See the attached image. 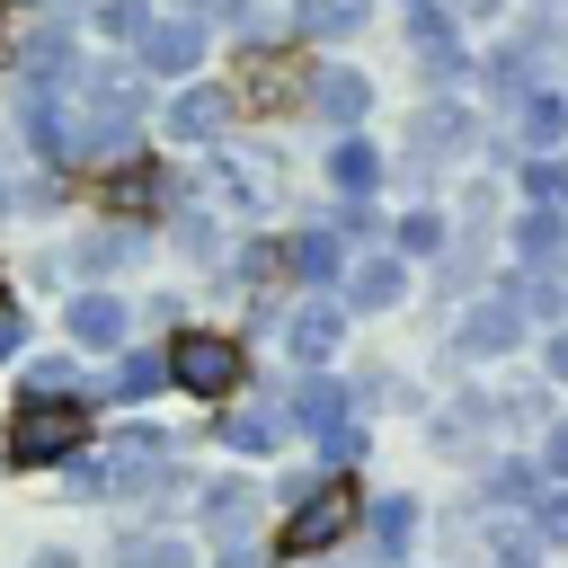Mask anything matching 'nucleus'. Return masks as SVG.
Here are the masks:
<instances>
[{
    "label": "nucleus",
    "instance_id": "nucleus-33",
    "mask_svg": "<svg viewBox=\"0 0 568 568\" xmlns=\"http://www.w3.org/2000/svg\"><path fill=\"white\" fill-rule=\"evenodd\" d=\"M328 222H337V240H346V248H373V240L390 231V213H382L373 195H337V204H328Z\"/></svg>",
    "mask_w": 568,
    "mask_h": 568
},
{
    "label": "nucleus",
    "instance_id": "nucleus-18",
    "mask_svg": "<svg viewBox=\"0 0 568 568\" xmlns=\"http://www.w3.org/2000/svg\"><path fill=\"white\" fill-rule=\"evenodd\" d=\"M231 115H240V98H231L222 80H186V89L169 98V133L195 142V151H213V142L231 133Z\"/></svg>",
    "mask_w": 568,
    "mask_h": 568
},
{
    "label": "nucleus",
    "instance_id": "nucleus-37",
    "mask_svg": "<svg viewBox=\"0 0 568 568\" xmlns=\"http://www.w3.org/2000/svg\"><path fill=\"white\" fill-rule=\"evenodd\" d=\"M532 462H541V479H568V408H550V417H541Z\"/></svg>",
    "mask_w": 568,
    "mask_h": 568
},
{
    "label": "nucleus",
    "instance_id": "nucleus-39",
    "mask_svg": "<svg viewBox=\"0 0 568 568\" xmlns=\"http://www.w3.org/2000/svg\"><path fill=\"white\" fill-rule=\"evenodd\" d=\"M18 346H27V311H18V302H0V364H9Z\"/></svg>",
    "mask_w": 568,
    "mask_h": 568
},
{
    "label": "nucleus",
    "instance_id": "nucleus-5",
    "mask_svg": "<svg viewBox=\"0 0 568 568\" xmlns=\"http://www.w3.org/2000/svg\"><path fill=\"white\" fill-rule=\"evenodd\" d=\"M89 444V408L71 390H27L18 417H9V462L18 470H53V462H80Z\"/></svg>",
    "mask_w": 568,
    "mask_h": 568
},
{
    "label": "nucleus",
    "instance_id": "nucleus-19",
    "mask_svg": "<svg viewBox=\"0 0 568 568\" xmlns=\"http://www.w3.org/2000/svg\"><path fill=\"white\" fill-rule=\"evenodd\" d=\"M195 515H204V541H213V550L248 541V532H257V479H240V470H231V479H204V488H195Z\"/></svg>",
    "mask_w": 568,
    "mask_h": 568
},
{
    "label": "nucleus",
    "instance_id": "nucleus-26",
    "mask_svg": "<svg viewBox=\"0 0 568 568\" xmlns=\"http://www.w3.org/2000/svg\"><path fill=\"white\" fill-rule=\"evenodd\" d=\"M284 435H293V426H284V399H257V408H231V417H222V444L248 453V462L284 453Z\"/></svg>",
    "mask_w": 568,
    "mask_h": 568
},
{
    "label": "nucleus",
    "instance_id": "nucleus-14",
    "mask_svg": "<svg viewBox=\"0 0 568 568\" xmlns=\"http://www.w3.org/2000/svg\"><path fill=\"white\" fill-rule=\"evenodd\" d=\"M302 106H311L328 133H355V124L373 115V80H364L355 62H328V71H311V80H302Z\"/></svg>",
    "mask_w": 568,
    "mask_h": 568
},
{
    "label": "nucleus",
    "instance_id": "nucleus-49",
    "mask_svg": "<svg viewBox=\"0 0 568 568\" xmlns=\"http://www.w3.org/2000/svg\"><path fill=\"white\" fill-rule=\"evenodd\" d=\"M36 9H44V0H36Z\"/></svg>",
    "mask_w": 568,
    "mask_h": 568
},
{
    "label": "nucleus",
    "instance_id": "nucleus-23",
    "mask_svg": "<svg viewBox=\"0 0 568 568\" xmlns=\"http://www.w3.org/2000/svg\"><path fill=\"white\" fill-rule=\"evenodd\" d=\"M382 240H390V248H399L408 266H435V248L453 240V213H444L435 195H417L408 213H390V231H382Z\"/></svg>",
    "mask_w": 568,
    "mask_h": 568
},
{
    "label": "nucleus",
    "instance_id": "nucleus-47",
    "mask_svg": "<svg viewBox=\"0 0 568 568\" xmlns=\"http://www.w3.org/2000/svg\"><path fill=\"white\" fill-rule=\"evenodd\" d=\"M0 302H9V275H0Z\"/></svg>",
    "mask_w": 568,
    "mask_h": 568
},
{
    "label": "nucleus",
    "instance_id": "nucleus-28",
    "mask_svg": "<svg viewBox=\"0 0 568 568\" xmlns=\"http://www.w3.org/2000/svg\"><path fill=\"white\" fill-rule=\"evenodd\" d=\"M293 27L320 36V44H346V36L373 27V0H293Z\"/></svg>",
    "mask_w": 568,
    "mask_h": 568
},
{
    "label": "nucleus",
    "instance_id": "nucleus-45",
    "mask_svg": "<svg viewBox=\"0 0 568 568\" xmlns=\"http://www.w3.org/2000/svg\"><path fill=\"white\" fill-rule=\"evenodd\" d=\"M559 62H568V27H559Z\"/></svg>",
    "mask_w": 568,
    "mask_h": 568
},
{
    "label": "nucleus",
    "instance_id": "nucleus-1",
    "mask_svg": "<svg viewBox=\"0 0 568 568\" xmlns=\"http://www.w3.org/2000/svg\"><path fill=\"white\" fill-rule=\"evenodd\" d=\"M479 115L462 106V89H435L417 115H408V142H399V178L417 186V195H435V178L444 169H462V160H479Z\"/></svg>",
    "mask_w": 568,
    "mask_h": 568
},
{
    "label": "nucleus",
    "instance_id": "nucleus-2",
    "mask_svg": "<svg viewBox=\"0 0 568 568\" xmlns=\"http://www.w3.org/2000/svg\"><path fill=\"white\" fill-rule=\"evenodd\" d=\"M364 515V488L355 470H320L302 497H284V524H275V559H328Z\"/></svg>",
    "mask_w": 568,
    "mask_h": 568
},
{
    "label": "nucleus",
    "instance_id": "nucleus-15",
    "mask_svg": "<svg viewBox=\"0 0 568 568\" xmlns=\"http://www.w3.org/2000/svg\"><path fill=\"white\" fill-rule=\"evenodd\" d=\"M346 257H355V248L337 240V222H328V213L284 231V275H293V284H311V293H328V284L346 275Z\"/></svg>",
    "mask_w": 568,
    "mask_h": 568
},
{
    "label": "nucleus",
    "instance_id": "nucleus-34",
    "mask_svg": "<svg viewBox=\"0 0 568 568\" xmlns=\"http://www.w3.org/2000/svg\"><path fill=\"white\" fill-rule=\"evenodd\" d=\"M373 453V417H337L328 435H320V470H355Z\"/></svg>",
    "mask_w": 568,
    "mask_h": 568
},
{
    "label": "nucleus",
    "instance_id": "nucleus-30",
    "mask_svg": "<svg viewBox=\"0 0 568 568\" xmlns=\"http://www.w3.org/2000/svg\"><path fill=\"white\" fill-rule=\"evenodd\" d=\"M106 568H195V550H186V532H124L106 550Z\"/></svg>",
    "mask_w": 568,
    "mask_h": 568
},
{
    "label": "nucleus",
    "instance_id": "nucleus-46",
    "mask_svg": "<svg viewBox=\"0 0 568 568\" xmlns=\"http://www.w3.org/2000/svg\"><path fill=\"white\" fill-rule=\"evenodd\" d=\"M532 9H559V0H532Z\"/></svg>",
    "mask_w": 568,
    "mask_h": 568
},
{
    "label": "nucleus",
    "instance_id": "nucleus-31",
    "mask_svg": "<svg viewBox=\"0 0 568 568\" xmlns=\"http://www.w3.org/2000/svg\"><path fill=\"white\" fill-rule=\"evenodd\" d=\"M106 390H115V399H151V390H169V355H151V346H115Z\"/></svg>",
    "mask_w": 568,
    "mask_h": 568
},
{
    "label": "nucleus",
    "instance_id": "nucleus-43",
    "mask_svg": "<svg viewBox=\"0 0 568 568\" xmlns=\"http://www.w3.org/2000/svg\"><path fill=\"white\" fill-rule=\"evenodd\" d=\"M0 213H9V160H0Z\"/></svg>",
    "mask_w": 568,
    "mask_h": 568
},
{
    "label": "nucleus",
    "instance_id": "nucleus-12",
    "mask_svg": "<svg viewBox=\"0 0 568 568\" xmlns=\"http://www.w3.org/2000/svg\"><path fill=\"white\" fill-rule=\"evenodd\" d=\"M355 532H364V550H373V568H399V559L417 550V532H426V506H417L408 488H390V497H364V515H355Z\"/></svg>",
    "mask_w": 568,
    "mask_h": 568
},
{
    "label": "nucleus",
    "instance_id": "nucleus-40",
    "mask_svg": "<svg viewBox=\"0 0 568 568\" xmlns=\"http://www.w3.org/2000/svg\"><path fill=\"white\" fill-rule=\"evenodd\" d=\"M453 27H470V18H506V0H435Z\"/></svg>",
    "mask_w": 568,
    "mask_h": 568
},
{
    "label": "nucleus",
    "instance_id": "nucleus-22",
    "mask_svg": "<svg viewBox=\"0 0 568 568\" xmlns=\"http://www.w3.org/2000/svg\"><path fill=\"white\" fill-rule=\"evenodd\" d=\"M328 186H337V195H382V186H390V151H382L364 124L337 133V142H328Z\"/></svg>",
    "mask_w": 568,
    "mask_h": 568
},
{
    "label": "nucleus",
    "instance_id": "nucleus-16",
    "mask_svg": "<svg viewBox=\"0 0 568 568\" xmlns=\"http://www.w3.org/2000/svg\"><path fill=\"white\" fill-rule=\"evenodd\" d=\"M337 417H355V399H346V373H328V364H302V382L284 390V426L320 444Z\"/></svg>",
    "mask_w": 568,
    "mask_h": 568
},
{
    "label": "nucleus",
    "instance_id": "nucleus-13",
    "mask_svg": "<svg viewBox=\"0 0 568 568\" xmlns=\"http://www.w3.org/2000/svg\"><path fill=\"white\" fill-rule=\"evenodd\" d=\"M337 346H346V302H337V293H311V302L284 311V355H293V373H302V364H337Z\"/></svg>",
    "mask_w": 568,
    "mask_h": 568
},
{
    "label": "nucleus",
    "instance_id": "nucleus-10",
    "mask_svg": "<svg viewBox=\"0 0 568 568\" xmlns=\"http://www.w3.org/2000/svg\"><path fill=\"white\" fill-rule=\"evenodd\" d=\"M204 44H213V36H204V18L169 9V18H151V27H142V44H133V53H142V71H151V80H195V71H204Z\"/></svg>",
    "mask_w": 568,
    "mask_h": 568
},
{
    "label": "nucleus",
    "instance_id": "nucleus-21",
    "mask_svg": "<svg viewBox=\"0 0 568 568\" xmlns=\"http://www.w3.org/2000/svg\"><path fill=\"white\" fill-rule=\"evenodd\" d=\"M160 204H169V169L142 160V151H124V160L106 169V213H115V222H151Z\"/></svg>",
    "mask_w": 568,
    "mask_h": 568
},
{
    "label": "nucleus",
    "instance_id": "nucleus-42",
    "mask_svg": "<svg viewBox=\"0 0 568 568\" xmlns=\"http://www.w3.org/2000/svg\"><path fill=\"white\" fill-rule=\"evenodd\" d=\"M27 568H80V559H71V550H36Z\"/></svg>",
    "mask_w": 568,
    "mask_h": 568
},
{
    "label": "nucleus",
    "instance_id": "nucleus-35",
    "mask_svg": "<svg viewBox=\"0 0 568 568\" xmlns=\"http://www.w3.org/2000/svg\"><path fill=\"white\" fill-rule=\"evenodd\" d=\"M151 18H160L151 0H98V9H89V27H98L106 44H142V27H151Z\"/></svg>",
    "mask_w": 568,
    "mask_h": 568
},
{
    "label": "nucleus",
    "instance_id": "nucleus-44",
    "mask_svg": "<svg viewBox=\"0 0 568 568\" xmlns=\"http://www.w3.org/2000/svg\"><path fill=\"white\" fill-rule=\"evenodd\" d=\"M302 568H346V559H302Z\"/></svg>",
    "mask_w": 568,
    "mask_h": 568
},
{
    "label": "nucleus",
    "instance_id": "nucleus-17",
    "mask_svg": "<svg viewBox=\"0 0 568 568\" xmlns=\"http://www.w3.org/2000/svg\"><path fill=\"white\" fill-rule=\"evenodd\" d=\"M479 399H488V426H497V444H532V435H541V417L559 408V390H550L541 373H524V382H488Z\"/></svg>",
    "mask_w": 568,
    "mask_h": 568
},
{
    "label": "nucleus",
    "instance_id": "nucleus-8",
    "mask_svg": "<svg viewBox=\"0 0 568 568\" xmlns=\"http://www.w3.org/2000/svg\"><path fill=\"white\" fill-rule=\"evenodd\" d=\"M426 417V453H444V462H479V453H497V426H488V399L479 390H453V399H435V408H417Z\"/></svg>",
    "mask_w": 568,
    "mask_h": 568
},
{
    "label": "nucleus",
    "instance_id": "nucleus-4",
    "mask_svg": "<svg viewBox=\"0 0 568 568\" xmlns=\"http://www.w3.org/2000/svg\"><path fill=\"white\" fill-rule=\"evenodd\" d=\"M524 346H532V320H524V302L506 293V275H488L479 293L453 302V355H462V364H506V355H524Z\"/></svg>",
    "mask_w": 568,
    "mask_h": 568
},
{
    "label": "nucleus",
    "instance_id": "nucleus-25",
    "mask_svg": "<svg viewBox=\"0 0 568 568\" xmlns=\"http://www.w3.org/2000/svg\"><path fill=\"white\" fill-rule=\"evenodd\" d=\"M71 337L98 346V355H115V346L133 337V302H115V293H80V302H71Z\"/></svg>",
    "mask_w": 568,
    "mask_h": 568
},
{
    "label": "nucleus",
    "instance_id": "nucleus-41",
    "mask_svg": "<svg viewBox=\"0 0 568 568\" xmlns=\"http://www.w3.org/2000/svg\"><path fill=\"white\" fill-rule=\"evenodd\" d=\"M27 390H71V364H62V355H44V364L27 373Z\"/></svg>",
    "mask_w": 568,
    "mask_h": 568
},
{
    "label": "nucleus",
    "instance_id": "nucleus-3",
    "mask_svg": "<svg viewBox=\"0 0 568 568\" xmlns=\"http://www.w3.org/2000/svg\"><path fill=\"white\" fill-rule=\"evenodd\" d=\"M204 204H213L222 222H257V213H275V204H284V160H275V151H240V142L222 133L213 160H204Z\"/></svg>",
    "mask_w": 568,
    "mask_h": 568
},
{
    "label": "nucleus",
    "instance_id": "nucleus-24",
    "mask_svg": "<svg viewBox=\"0 0 568 568\" xmlns=\"http://www.w3.org/2000/svg\"><path fill=\"white\" fill-rule=\"evenodd\" d=\"M231 98H257V106H293L302 98V71L275 53V44H248V62H240V89Z\"/></svg>",
    "mask_w": 568,
    "mask_h": 568
},
{
    "label": "nucleus",
    "instance_id": "nucleus-27",
    "mask_svg": "<svg viewBox=\"0 0 568 568\" xmlns=\"http://www.w3.org/2000/svg\"><path fill=\"white\" fill-rule=\"evenodd\" d=\"M479 559L488 568H550V550L532 541L524 515H479Z\"/></svg>",
    "mask_w": 568,
    "mask_h": 568
},
{
    "label": "nucleus",
    "instance_id": "nucleus-11",
    "mask_svg": "<svg viewBox=\"0 0 568 568\" xmlns=\"http://www.w3.org/2000/svg\"><path fill=\"white\" fill-rule=\"evenodd\" d=\"M497 133L515 142V160H524V151H559V142H568V89H559V80H532V89L497 115Z\"/></svg>",
    "mask_w": 568,
    "mask_h": 568
},
{
    "label": "nucleus",
    "instance_id": "nucleus-48",
    "mask_svg": "<svg viewBox=\"0 0 568 568\" xmlns=\"http://www.w3.org/2000/svg\"><path fill=\"white\" fill-rule=\"evenodd\" d=\"M399 568H408V559H399Z\"/></svg>",
    "mask_w": 568,
    "mask_h": 568
},
{
    "label": "nucleus",
    "instance_id": "nucleus-32",
    "mask_svg": "<svg viewBox=\"0 0 568 568\" xmlns=\"http://www.w3.org/2000/svg\"><path fill=\"white\" fill-rule=\"evenodd\" d=\"M524 524H532V541L550 559H568V479H541V497L524 506Z\"/></svg>",
    "mask_w": 568,
    "mask_h": 568
},
{
    "label": "nucleus",
    "instance_id": "nucleus-20",
    "mask_svg": "<svg viewBox=\"0 0 568 568\" xmlns=\"http://www.w3.org/2000/svg\"><path fill=\"white\" fill-rule=\"evenodd\" d=\"M568 257V204H515L506 213V266H559Z\"/></svg>",
    "mask_w": 568,
    "mask_h": 568
},
{
    "label": "nucleus",
    "instance_id": "nucleus-36",
    "mask_svg": "<svg viewBox=\"0 0 568 568\" xmlns=\"http://www.w3.org/2000/svg\"><path fill=\"white\" fill-rule=\"evenodd\" d=\"M142 257V222H115L106 240H80V266L89 275H106V266H133Z\"/></svg>",
    "mask_w": 568,
    "mask_h": 568
},
{
    "label": "nucleus",
    "instance_id": "nucleus-9",
    "mask_svg": "<svg viewBox=\"0 0 568 568\" xmlns=\"http://www.w3.org/2000/svg\"><path fill=\"white\" fill-rule=\"evenodd\" d=\"M408 53H417V71H426L435 89H462V80H470V44H462V27H453L435 0H408Z\"/></svg>",
    "mask_w": 568,
    "mask_h": 568
},
{
    "label": "nucleus",
    "instance_id": "nucleus-7",
    "mask_svg": "<svg viewBox=\"0 0 568 568\" xmlns=\"http://www.w3.org/2000/svg\"><path fill=\"white\" fill-rule=\"evenodd\" d=\"M408 284H417V266H408L390 240H373V248H355V257H346V275H337L328 293L346 302V320H373V311H399V302H408Z\"/></svg>",
    "mask_w": 568,
    "mask_h": 568
},
{
    "label": "nucleus",
    "instance_id": "nucleus-38",
    "mask_svg": "<svg viewBox=\"0 0 568 568\" xmlns=\"http://www.w3.org/2000/svg\"><path fill=\"white\" fill-rule=\"evenodd\" d=\"M532 355H541V382L568 399V320L559 328H532Z\"/></svg>",
    "mask_w": 568,
    "mask_h": 568
},
{
    "label": "nucleus",
    "instance_id": "nucleus-6",
    "mask_svg": "<svg viewBox=\"0 0 568 568\" xmlns=\"http://www.w3.org/2000/svg\"><path fill=\"white\" fill-rule=\"evenodd\" d=\"M169 382L195 390V399H231V390L248 382V346L222 337V328H178V337H169Z\"/></svg>",
    "mask_w": 568,
    "mask_h": 568
},
{
    "label": "nucleus",
    "instance_id": "nucleus-29",
    "mask_svg": "<svg viewBox=\"0 0 568 568\" xmlns=\"http://www.w3.org/2000/svg\"><path fill=\"white\" fill-rule=\"evenodd\" d=\"M515 204H568V142L515 160Z\"/></svg>",
    "mask_w": 568,
    "mask_h": 568
}]
</instances>
